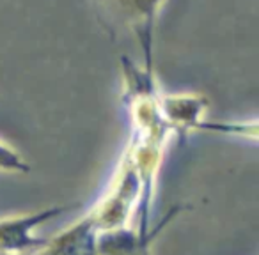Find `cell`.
Wrapping results in <instances>:
<instances>
[{
	"instance_id": "obj_1",
	"label": "cell",
	"mask_w": 259,
	"mask_h": 255,
	"mask_svg": "<svg viewBox=\"0 0 259 255\" xmlns=\"http://www.w3.org/2000/svg\"><path fill=\"white\" fill-rule=\"evenodd\" d=\"M162 0H101L114 23L139 29L149 39V30Z\"/></svg>"
}]
</instances>
